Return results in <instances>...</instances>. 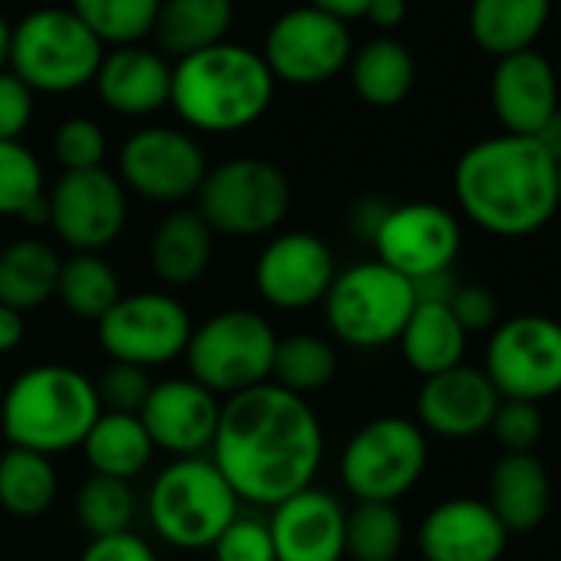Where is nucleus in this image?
<instances>
[{
  "label": "nucleus",
  "instance_id": "nucleus-1",
  "mask_svg": "<svg viewBox=\"0 0 561 561\" xmlns=\"http://www.w3.org/2000/svg\"><path fill=\"white\" fill-rule=\"evenodd\" d=\"M321 459L324 430L305 397L267 380L221 403L211 462L241 502L280 505L314 485Z\"/></svg>",
  "mask_w": 561,
  "mask_h": 561
},
{
  "label": "nucleus",
  "instance_id": "nucleus-2",
  "mask_svg": "<svg viewBox=\"0 0 561 561\" xmlns=\"http://www.w3.org/2000/svg\"><path fill=\"white\" fill-rule=\"evenodd\" d=\"M453 195L459 211L489 234H535L561 211L558 159L535 136L479 139L453 169Z\"/></svg>",
  "mask_w": 561,
  "mask_h": 561
},
{
  "label": "nucleus",
  "instance_id": "nucleus-3",
  "mask_svg": "<svg viewBox=\"0 0 561 561\" xmlns=\"http://www.w3.org/2000/svg\"><path fill=\"white\" fill-rule=\"evenodd\" d=\"M274 100V77L257 50L241 44H215L172 64L169 106L175 116L211 136L254 126Z\"/></svg>",
  "mask_w": 561,
  "mask_h": 561
},
{
  "label": "nucleus",
  "instance_id": "nucleus-4",
  "mask_svg": "<svg viewBox=\"0 0 561 561\" xmlns=\"http://www.w3.org/2000/svg\"><path fill=\"white\" fill-rule=\"evenodd\" d=\"M100 413L93 380L67 364L24 370L0 400V426L8 443L50 459L83 446Z\"/></svg>",
  "mask_w": 561,
  "mask_h": 561
},
{
  "label": "nucleus",
  "instance_id": "nucleus-5",
  "mask_svg": "<svg viewBox=\"0 0 561 561\" xmlns=\"http://www.w3.org/2000/svg\"><path fill=\"white\" fill-rule=\"evenodd\" d=\"M238 495L218 466L205 456H185L169 462L149 485V522L162 541L198 551L211 548L215 538L238 515Z\"/></svg>",
  "mask_w": 561,
  "mask_h": 561
},
{
  "label": "nucleus",
  "instance_id": "nucleus-6",
  "mask_svg": "<svg viewBox=\"0 0 561 561\" xmlns=\"http://www.w3.org/2000/svg\"><path fill=\"white\" fill-rule=\"evenodd\" d=\"M103 54L70 8H37L14 24L8 70L34 93H77L93 83Z\"/></svg>",
  "mask_w": 561,
  "mask_h": 561
},
{
  "label": "nucleus",
  "instance_id": "nucleus-7",
  "mask_svg": "<svg viewBox=\"0 0 561 561\" xmlns=\"http://www.w3.org/2000/svg\"><path fill=\"white\" fill-rule=\"evenodd\" d=\"M413 308V285L377 257L337 271L324 298L328 328L341 344L357 351H380L387 344H397Z\"/></svg>",
  "mask_w": 561,
  "mask_h": 561
},
{
  "label": "nucleus",
  "instance_id": "nucleus-8",
  "mask_svg": "<svg viewBox=\"0 0 561 561\" xmlns=\"http://www.w3.org/2000/svg\"><path fill=\"white\" fill-rule=\"evenodd\" d=\"M291 198V182L274 162L238 156L205 172L195 211L215 234L257 238L288 218Z\"/></svg>",
  "mask_w": 561,
  "mask_h": 561
},
{
  "label": "nucleus",
  "instance_id": "nucleus-9",
  "mask_svg": "<svg viewBox=\"0 0 561 561\" xmlns=\"http://www.w3.org/2000/svg\"><path fill=\"white\" fill-rule=\"evenodd\" d=\"M274 347L277 334L257 311L231 308L192 328L182 357L195 383L228 400L271 380Z\"/></svg>",
  "mask_w": 561,
  "mask_h": 561
},
{
  "label": "nucleus",
  "instance_id": "nucleus-10",
  "mask_svg": "<svg viewBox=\"0 0 561 561\" xmlns=\"http://www.w3.org/2000/svg\"><path fill=\"white\" fill-rule=\"evenodd\" d=\"M430 443L416 420L377 416L364 423L341 453L344 489L357 502H400L423 479Z\"/></svg>",
  "mask_w": 561,
  "mask_h": 561
},
{
  "label": "nucleus",
  "instance_id": "nucleus-11",
  "mask_svg": "<svg viewBox=\"0 0 561 561\" xmlns=\"http://www.w3.org/2000/svg\"><path fill=\"white\" fill-rule=\"evenodd\" d=\"M482 374L502 400L538 403L561 393V321L518 314L492 328Z\"/></svg>",
  "mask_w": 561,
  "mask_h": 561
},
{
  "label": "nucleus",
  "instance_id": "nucleus-12",
  "mask_svg": "<svg viewBox=\"0 0 561 561\" xmlns=\"http://www.w3.org/2000/svg\"><path fill=\"white\" fill-rule=\"evenodd\" d=\"M274 83L318 87L341 77L354 54L351 27L311 4L277 14L257 50Z\"/></svg>",
  "mask_w": 561,
  "mask_h": 561
},
{
  "label": "nucleus",
  "instance_id": "nucleus-13",
  "mask_svg": "<svg viewBox=\"0 0 561 561\" xmlns=\"http://www.w3.org/2000/svg\"><path fill=\"white\" fill-rule=\"evenodd\" d=\"M96 337L110 360L152 370L185 354L192 337V318L185 305L172 295H123L106 311V318L96 321Z\"/></svg>",
  "mask_w": 561,
  "mask_h": 561
},
{
  "label": "nucleus",
  "instance_id": "nucleus-14",
  "mask_svg": "<svg viewBox=\"0 0 561 561\" xmlns=\"http://www.w3.org/2000/svg\"><path fill=\"white\" fill-rule=\"evenodd\" d=\"M129 215L126 185L110 169L64 172L47 188V225L73 254H100L110 248Z\"/></svg>",
  "mask_w": 561,
  "mask_h": 561
},
{
  "label": "nucleus",
  "instance_id": "nucleus-15",
  "mask_svg": "<svg viewBox=\"0 0 561 561\" xmlns=\"http://www.w3.org/2000/svg\"><path fill=\"white\" fill-rule=\"evenodd\" d=\"M208 172L202 146L175 126H142L119 149V182L159 205H182L198 195Z\"/></svg>",
  "mask_w": 561,
  "mask_h": 561
},
{
  "label": "nucleus",
  "instance_id": "nucleus-16",
  "mask_svg": "<svg viewBox=\"0 0 561 561\" xmlns=\"http://www.w3.org/2000/svg\"><path fill=\"white\" fill-rule=\"evenodd\" d=\"M377 261L403 274L410 285L426 274L449 271L462 248L459 218L436 202L390 205L374 241Z\"/></svg>",
  "mask_w": 561,
  "mask_h": 561
},
{
  "label": "nucleus",
  "instance_id": "nucleus-17",
  "mask_svg": "<svg viewBox=\"0 0 561 561\" xmlns=\"http://www.w3.org/2000/svg\"><path fill=\"white\" fill-rule=\"evenodd\" d=\"M334 277V251L311 231H285L271 238L254 261V291L277 311H308L324 305Z\"/></svg>",
  "mask_w": 561,
  "mask_h": 561
},
{
  "label": "nucleus",
  "instance_id": "nucleus-18",
  "mask_svg": "<svg viewBox=\"0 0 561 561\" xmlns=\"http://www.w3.org/2000/svg\"><path fill=\"white\" fill-rule=\"evenodd\" d=\"M221 416V400L195 383L192 377H172L152 383L149 400L139 410V420L156 449L172 453L175 459L202 456L215 443Z\"/></svg>",
  "mask_w": 561,
  "mask_h": 561
},
{
  "label": "nucleus",
  "instance_id": "nucleus-19",
  "mask_svg": "<svg viewBox=\"0 0 561 561\" xmlns=\"http://www.w3.org/2000/svg\"><path fill=\"white\" fill-rule=\"evenodd\" d=\"M502 397L482 374V367L459 364L446 374L426 377L416 393L420 430L439 439H476L489 433Z\"/></svg>",
  "mask_w": 561,
  "mask_h": 561
},
{
  "label": "nucleus",
  "instance_id": "nucleus-20",
  "mask_svg": "<svg viewBox=\"0 0 561 561\" xmlns=\"http://www.w3.org/2000/svg\"><path fill=\"white\" fill-rule=\"evenodd\" d=\"M489 103L502 123V133L538 139L561 113L554 67L538 50L499 57L489 77Z\"/></svg>",
  "mask_w": 561,
  "mask_h": 561
},
{
  "label": "nucleus",
  "instance_id": "nucleus-21",
  "mask_svg": "<svg viewBox=\"0 0 561 561\" xmlns=\"http://www.w3.org/2000/svg\"><path fill=\"white\" fill-rule=\"evenodd\" d=\"M508 538L489 502L472 495L443 499L416 531L423 561H502Z\"/></svg>",
  "mask_w": 561,
  "mask_h": 561
},
{
  "label": "nucleus",
  "instance_id": "nucleus-22",
  "mask_svg": "<svg viewBox=\"0 0 561 561\" xmlns=\"http://www.w3.org/2000/svg\"><path fill=\"white\" fill-rule=\"evenodd\" d=\"M344 505L331 492L308 485L271 508L274 561H344Z\"/></svg>",
  "mask_w": 561,
  "mask_h": 561
},
{
  "label": "nucleus",
  "instance_id": "nucleus-23",
  "mask_svg": "<svg viewBox=\"0 0 561 561\" xmlns=\"http://www.w3.org/2000/svg\"><path fill=\"white\" fill-rule=\"evenodd\" d=\"M96 96L106 110L119 116H152L169 106L172 64L152 47H113L103 54V64L93 77Z\"/></svg>",
  "mask_w": 561,
  "mask_h": 561
},
{
  "label": "nucleus",
  "instance_id": "nucleus-24",
  "mask_svg": "<svg viewBox=\"0 0 561 561\" xmlns=\"http://www.w3.org/2000/svg\"><path fill=\"white\" fill-rule=\"evenodd\" d=\"M489 508L508 535L535 531L551 512V472L535 453H502L489 472Z\"/></svg>",
  "mask_w": 561,
  "mask_h": 561
},
{
  "label": "nucleus",
  "instance_id": "nucleus-25",
  "mask_svg": "<svg viewBox=\"0 0 561 561\" xmlns=\"http://www.w3.org/2000/svg\"><path fill=\"white\" fill-rule=\"evenodd\" d=\"M215 254V231L195 208H172L149 238L152 274L169 288H188L208 271Z\"/></svg>",
  "mask_w": 561,
  "mask_h": 561
},
{
  "label": "nucleus",
  "instance_id": "nucleus-26",
  "mask_svg": "<svg viewBox=\"0 0 561 561\" xmlns=\"http://www.w3.org/2000/svg\"><path fill=\"white\" fill-rule=\"evenodd\" d=\"M551 0H472L469 37L489 57H508L535 50V41L548 27Z\"/></svg>",
  "mask_w": 561,
  "mask_h": 561
},
{
  "label": "nucleus",
  "instance_id": "nucleus-27",
  "mask_svg": "<svg viewBox=\"0 0 561 561\" xmlns=\"http://www.w3.org/2000/svg\"><path fill=\"white\" fill-rule=\"evenodd\" d=\"M234 0H162L152 41L162 57H192L228 41Z\"/></svg>",
  "mask_w": 561,
  "mask_h": 561
},
{
  "label": "nucleus",
  "instance_id": "nucleus-28",
  "mask_svg": "<svg viewBox=\"0 0 561 561\" xmlns=\"http://www.w3.org/2000/svg\"><path fill=\"white\" fill-rule=\"evenodd\" d=\"M347 70H351L354 93L374 110L400 106L416 83V60L410 47L390 34L374 37L360 50H354Z\"/></svg>",
  "mask_w": 561,
  "mask_h": 561
},
{
  "label": "nucleus",
  "instance_id": "nucleus-29",
  "mask_svg": "<svg viewBox=\"0 0 561 561\" xmlns=\"http://www.w3.org/2000/svg\"><path fill=\"white\" fill-rule=\"evenodd\" d=\"M64 257L54 244L37 238H21L0 251V305L14 311L44 308L57 298Z\"/></svg>",
  "mask_w": 561,
  "mask_h": 561
},
{
  "label": "nucleus",
  "instance_id": "nucleus-30",
  "mask_svg": "<svg viewBox=\"0 0 561 561\" xmlns=\"http://www.w3.org/2000/svg\"><path fill=\"white\" fill-rule=\"evenodd\" d=\"M469 334L453 318L449 305H416L403 334H400V354L413 374L436 377L462 364Z\"/></svg>",
  "mask_w": 561,
  "mask_h": 561
},
{
  "label": "nucleus",
  "instance_id": "nucleus-31",
  "mask_svg": "<svg viewBox=\"0 0 561 561\" xmlns=\"http://www.w3.org/2000/svg\"><path fill=\"white\" fill-rule=\"evenodd\" d=\"M83 453H87L93 476H110V479L129 482L149 466L156 446L139 416L103 410L83 439Z\"/></svg>",
  "mask_w": 561,
  "mask_h": 561
},
{
  "label": "nucleus",
  "instance_id": "nucleus-32",
  "mask_svg": "<svg viewBox=\"0 0 561 561\" xmlns=\"http://www.w3.org/2000/svg\"><path fill=\"white\" fill-rule=\"evenodd\" d=\"M60 492V476L50 456L11 446L0 456V508L18 518H37L50 512Z\"/></svg>",
  "mask_w": 561,
  "mask_h": 561
},
{
  "label": "nucleus",
  "instance_id": "nucleus-33",
  "mask_svg": "<svg viewBox=\"0 0 561 561\" xmlns=\"http://www.w3.org/2000/svg\"><path fill=\"white\" fill-rule=\"evenodd\" d=\"M57 298L80 321H103L106 311L123 298L119 277L103 254H73L60 267Z\"/></svg>",
  "mask_w": 561,
  "mask_h": 561
},
{
  "label": "nucleus",
  "instance_id": "nucleus-34",
  "mask_svg": "<svg viewBox=\"0 0 561 561\" xmlns=\"http://www.w3.org/2000/svg\"><path fill=\"white\" fill-rule=\"evenodd\" d=\"M0 215L31 225L47 221V179L41 159L18 139L0 142Z\"/></svg>",
  "mask_w": 561,
  "mask_h": 561
},
{
  "label": "nucleus",
  "instance_id": "nucleus-35",
  "mask_svg": "<svg viewBox=\"0 0 561 561\" xmlns=\"http://www.w3.org/2000/svg\"><path fill=\"white\" fill-rule=\"evenodd\" d=\"M337 377V351L331 341L318 334H295L277 337L274 364H271V383L285 387L298 397L324 390Z\"/></svg>",
  "mask_w": 561,
  "mask_h": 561
},
{
  "label": "nucleus",
  "instance_id": "nucleus-36",
  "mask_svg": "<svg viewBox=\"0 0 561 561\" xmlns=\"http://www.w3.org/2000/svg\"><path fill=\"white\" fill-rule=\"evenodd\" d=\"M162 0H70V11L106 47H136L152 37Z\"/></svg>",
  "mask_w": 561,
  "mask_h": 561
},
{
  "label": "nucleus",
  "instance_id": "nucleus-37",
  "mask_svg": "<svg viewBox=\"0 0 561 561\" xmlns=\"http://www.w3.org/2000/svg\"><path fill=\"white\" fill-rule=\"evenodd\" d=\"M407 545V522L393 502H357L347 512L344 554L351 561H397Z\"/></svg>",
  "mask_w": 561,
  "mask_h": 561
},
{
  "label": "nucleus",
  "instance_id": "nucleus-38",
  "mask_svg": "<svg viewBox=\"0 0 561 561\" xmlns=\"http://www.w3.org/2000/svg\"><path fill=\"white\" fill-rule=\"evenodd\" d=\"M77 518L90 531V538L133 531V518H136L133 485L110 476H90L77 492Z\"/></svg>",
  "mask_w": 561,
  "mask_h": 561
},
{
  "label": "nucleus",
  "instance_id": "nucleus-39",
  "mask_svg": "<svg viewBox=\"0 0 561 561\" xmlns=\"http://www.w3.org/2000/svg\"><path fill=\"white\" fill-rule=\"evenodd\" d=\"M54 156L64 165V172H87L103 169L106 159V133L90 116H70L54 133Z\"/></svg>",
  "mask_w": 561,
  "mask_h": 561
},
{
  "label": "nucleus",
  "instance_id": "nucleus-40",
  "mask_svg": "<svg viewBox=\"0 0 561 561\" xmlns=\"http://www.w3.org/2000/svg\"><path fill=\"white\" fill-rule=\"evenodd\" d=\"M489 433L502 446V453H535L545 436V416L538 403L525 400H502Z\"/></svg>",
  "mask_w": 561,
  "mask_h": 561
},
{
  "label": "nucleus",
  "instance_id": "nucleus-41",
  "mask_svg": "<svg viewBox=\"0 0 561 561\" xmlns=\"http://www.w3.org/2000/svg\"><path fill=\"white\" fill-rule=\"evenodd\" d=\"M93 387H96L100 407L106 413H133V416H139L142 403L149 400L152 380H149V370L110 360V367L100 374V380H93Z\"/></svg>",
  "mask_w": 561,
  "mask_h": 561
},
{
  "label": "nucleus",
  "instance_id": "nucleus-42",
  "mask_svg": "<svg viewBox=\"0 0 561 561\" xmlns=\"http://www.w3.org/2000/svg\"><path fill=\"white\" fill-rule=\"evenodd\" d=\"M215 561H274L267 522L254 515H234L231 525L211 545Z\"/></svg>",
  "mask_w": 561,
  "mask_h": 561
},
{
  "label": "nucleus",
  "instance_id": "nucleus-43",
  "mask_svg": "<svg viewBox=\"0 0 561 561\" xmlns=\"http://www.w3.org/2000/svg\"><path fill=\"white\" fill-rule=\"evenodd\" d=\"M34 90L11 70H0V142H18L34 119Z\"/></svg>",
  "mask_w": 561,
  "mask_h": 561
},
{
  "label": "nucleus",
  "instance_id": "nucleus-44",
  "mask_svg": "<svg viewBox=\"0 0 561 561\" xmlns=\"http://www.w3.org/2000/svg\"><path fill=\"white\" fill-rule=\"evenodd\" d=\"M453 318L459 321V328L466 334H479V331H492L495 318H499V305L495 295L482 285H459L453 301H449Z\"/></svg>",
  "mask_w": 561,
  "mask_h": 561
},
{
  "label": "nucleus",
  "instance_id": "nucleus-45",
  "mask_svg": "<svg viewBox=\"0 0 561 561\" xmlns=\"http://www.w3.org/2000/svg\"><path fill=\"white\" fill-rule=\"evenodd\" d=\"M80 561H159V554L142 535L119 531V535H106V538H90Z\"/></svg>",
  "mask_w": 561,
  "mask_h": 561
},
{
  "label": "nucleus",
  "instance_id": "nucleus-46",
  "mask_svg": "<svg viewBox=\"0 0 561 561\" xmlns=\"http://www.w3.org/2000/svg\"><path fill=\"white\" fill-rule=\"evenodd\" d=\"M459 288V280L449 271H436V274H426L420 280H413V295H416V305H449L453 295Z\"/></svg>",
  "mask_w": 561,
  "mask_h": 561
},
{
  "label": "nucleus",
  "instance_id": "nucleus-47",
  "mask_svg": "<svg viewBox=\"0 0 561 561\" xmlns=\"http://www.w3.org/2000/svg\"><path fill=\"white\" fill-rule=\"evenodd\" d=\"M364 21H370L377 31L390 34L407 21V0H370L364 11Z\"/></svg>",
  "mask_w": 561,
  "mask_h": 561
},
{
  "label": "nucleus",
  "instance_id": "nucleus-48",
  "mask_svg": "<svg viewBox=\"0 0 561 561\" xmlns=\"http://www.w3.org/2000/svg\"><path fill=\"white\" fill-rule=\"evenodd\" d=\"M27 337V321L21 311L0 305V354H14Z\"/></svg>",
  "mask_w": 561,
  "mask_h": 561
},
{
  "label": "nucleus",
  "instance_id": "nucleus-49",
  "mask_svg": "<svg viewBox=\"0 0 561 561\" xmlns=\"http://www.w3.org/2000/svg\"><path fill=\"white\" fill-rule=\"evenodd\" d=\"M387 208H390V205H383V202H377V198L360 202V205H357V211L351 215L354 231H357V234H364L367 241H374V234H377V228H380V221H383Z\"/></svg>",
  "mask_w": 561,
  "mask_h": 561
},
{
  "label": "nucleus",
  "instance_id": "nucleus-50",
  "mask_svg": "<svg viewBox=\"0 0 561 561\" xmlns=\"http://www.w3.org/2000/svg\"><path fill=\"white\" fill-rule=\"evenodd\" d=\"M308 4L331 14V18H337V21H344V24H351V21L364 18L370 0H308Z\"/></svg>",
  "mask_w": 561,
  "mask_h": 561
},
{
  "label": "nucleus",
  "instance_id": "nucleus-51",
  "mask_svg": "<svg viewBox=\"0 0 561 561\" xmlns=\"http://www.w3.org/2000/svg\"><path fill=\"white\" fill-rule=\"evenodd\" d=\"M11 37H14V24L0 11V70H8V57H11Z\"/></svg>",
  "mask_w": 561,
  "mask_h": 561
},
{
  "label": "nucleus",
  "instance_id": "nucleus-52",
  "mask_svg": "<svg viewBox=\"0 0 561 561\" xmlns=\"http://www.w3.org/2000/svg\"><path fill=\"white\" fill-rule=\"evenodd\" d=\"M558 208H561V156H558Z\"/></svg>",
  "mask_w": 561,
  "mask_h": 561
}]
</instances>
